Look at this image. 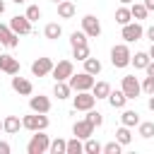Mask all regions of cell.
I'll return each instance as SVG.
<instances>
[{
	"label": "cell",
	"instance_id": "6da1fadb",
	"mask_svg": "<svg viewBox=\"0 0 154 154\" xmlns=\"http://www.w3.org/2000/svg\"><path fill=\"white\" fill-rule=\"evenodd\" d=\"M130 60H132V53H130L128 43H116V46L111 48V63H113V67L123 70V67L130 65Z\"/></svg>",
	"mask_w": 154,
	"mask_h": 154
},
{
	"label": "cell",
	"instance_id": "7a4b0ae2",
	"mask_svg": "<svg viewBox=\"0 0 154 154\" xmlns=\"http://www.w3.org/2000/svg\"><path fill=\"white\" fill-rule=\"evenodd\" d=\"M48 147H51V137L46 135V130H36V132L31 135L29 144H26V152H29V154H46Z\"/></svg>",
	"mask_w": 154,
	"mask_h": 154
},
{
	"label": "cell",
	"instance_id": "3957f363",
	"mask_svg": "<svg viewBox=\"0 0 154 154\" xmlns=\"http://www.w3.org/2000/svg\"><path fill=\"white\" fill-rule=\"evenodd\" d=\"M70 87H72V91H91V87H94V75H89V72H77V75H72L70 79Z\"/></svg>",
	"mask_w": 154,
	"mask_h": 154
},
{
	"label": "cell",
	"instance_id": "277c9868",
	"mask_svg": "<svg viewBox=\"0 0 154 154\" xmlns=\"http://www.w3.org/2000/svg\"><path fill=\"white\" fill-rule=\"evenodd\" d=\"M48 123H51V120H48L46 113H34V111H31V116H24V118H22V128H26V130H31V132L46 130Z\"/></svg>",
	"mask_w": 154,
	"mask_h": 154
},
{
	"label": "cell",
	"instance_id": "5b68a950",
	"mask_svg": "<svg viewBox=\"0 0 154 154\" xmlns=\"http://www.w3.org/2000/svg\"><path fill=\"white\" fill-rule=\"evenodd\" d=\"M53 79L55 82H67L72 75H75V67H72V60H58L53 65Z\"/></svg>",
	"mask_w": 154,
	"mask_h": 154
},
{
	"label": "cell",
	"instance_id": "8992f818",
	"mask_svg": "<svg viewBox=\"0 0 154 154\" xmlns=\"http://www.w3.org/2000/svg\"><path fill=\"white\" fill-rule=\"evenodd\" d=\"M120 89L125 91L128 101H130V99H137V96L142 94V84H140V79H137L135 75H125L123 82H120Z\"/></svg>",
	"mask_w": 154,
	"mask_h": 154
},
{
	"label": "cell",
	"instance_id": "52a82bcc",
	"mask_svg": "<svg viewBox=\"0 0 154 154\" xmlns=\"http://www.w3.org/2000/svg\"><path fill=\"white\" fill-rule=\"evenodd\" d=\"M94 103H96V96L91 91H77V96H72L75 111H89V108H94Z\"/></svg>",
	"mask_w": 154,
	"mask_h": 154
},
{
	"label": "cell",
	"instance_id": "ba28073f",
	"mask_svg": "<svg viewBox=\"0 0 154 154\" xmlns=\"http://www.w3.org/2000/svg\"><path fill=\"white\" fill-rule=\"evenodd\" d=\"M10 29L19 36H26V34H31V22L26 19V14H14L10 19Z\"/></svg>",
	"mask_w": 154,
	"mask_h": 154
},
{
	"label": "cell",
	"instance_id": "9c48e42d",
	"mask_svg": "<svg viewBox=\"0 0 154 154\" xmlns=\"http://www.w3.org/2000/svg\"><path fill=\"white\" fill-rule=\"evenodd\" d=\"M82 31L89 36V38H96L101 34V22L94 17V14H84L82 17Z\"/></svg>",
	"mask_w": 154,
	"mask_h": 154
},
{
	"label": "cell",
	"instance_id": "30bf717a",
	"mask_svg": "<svg viewBox=\"0 0 154 154\" xmlns=\"http://www.w3.org/2000/svg\"><path fill=\"white\" fill-rule=\"evenodd\" d=\"M142 36H144V29H142L140 22H130V24L123 26V38H125V43H135V41H140Z\"/></svg>",
	"mask_w": 154,
	"mask_h": 154
},
{
	"label": "cell",
	"instance_id": "8fae6325",
	"mask_svg": "<svg viewBox=\"0 0 154 154\" xmlns=\"http://www.w3.org/2000/svg\"><path fill=\"white\" fill-rule=\"evenodd\" d=\"M53 72V60L51 58H36L34 63H31V75L34 77H46V75H51Z\"/></svg>",
	"mask_w": 154,
	"mask_h": 154
},
{
	"label": "cell",
	"instance_id": "7c38bea8",
	"mask_svg": "<svg viewBox=\"0 0 154 154\" xmlns=\"http://www.w3.org/2000/svg\"><path fill=\"white\" fill-rule=\"evenodd\" d=\"M0 43L5 48H17L19 46V34L10 29V24H0Z\"/></svg>",
	"mask_w": 154,
	"mask_h": 154
},
{
	"label": "cell",
	"instance_id": "4fadbf2b",
	"mask_svg": "<svg viewBox=\"0 0 154 154\" xmlns=\"http://www.w3.org/2000/svg\"><path fill=\"white\" fill-rule=\"evenodd\" d=\"M0 70L5 75H19V60L10 53H0Z\"/></svg>",
	"mask_w": 154,
	"mask_h": 154
},
{
	"label": "cell",
	"instance_id": "5bb4252c",
	"mask_svg": "<svg viewBox=\"0 0 154 154\" xmlns=\"http://www.w3.org/2000/svg\"><path fill=\"white\" fill-rule=\"evenodd\" d=\"M72 135L75 137H79V140H87V137H94V125L84 118V120H77L75 125H72Z\"/></svg>",
	"mask_w": 154,
	"mask_h": 154
},
{
	"label": "cell",
	"instance_id": "9a60e30c",
	"mask_svg": "<svg viewBox=\"0 0 154 154\" xmlns=\"http://www.w3.org/2000/svg\"><path fill=\"white\" fill-rule=\"evenodd\" d=\"M29 108H31L34 113H48V111H51V99L43 96V94L31 96V99H29Z\"/></svg>",
	"mask_w": 154,
	"mask_h": 154
},
{
	"label": "cell",
	"instance_id": "2e32d148",
	"mask_svg": "<svg viewBox=\"0 0 154 154\" xmlns=\"http://www.w3.org/2000/svg\"><path fill=\"white\" fill-rule=\"evenodd\" d=\"M12 89H14L17 94H22V96H31V91H34V84H31L29 79H24V77H17V75H12Z\"/></svg>",
	"mask_w": 154,
	"mask_h": 154
},
{
	"label": "cell",
	"instance_id": "e0dca14e",
	"mask_svg": "<svg viewBox=\"0 0 154 154\" xmlns=\"http://www.w3.org/2000/svg\"><path fill=\"white\" fill-rule=\"evenodd\" d=\"M108 103H111V108H125V103H128V96H125V91L123 89H111V94H108Z\"/></svg>",
	"mask_w": 154,
	"mask_h": 154
},
{
	"label": "cell",
	"instance_id": "ac0fdd59",
	"mask_svg": "<svg viewBox=\"0 0 154 154\" xmlns=\"http://www.w3.org/2000/svg\"><path fill=\"white\" fill-rule=\"evenodd\" d=\"M19 128H22L19 116H7V118L2 120V132H7V135H17Z\"/></svg>",
	"mask_w": 154,
	"mask_h": 154
},
{
	"label": "cell",
	"instance_id": "d6986e66",
	"mask_svg": "<svg viewBox=\"0 0 154 154\" xmlns=\"http://www.w3.org/2000/svg\"><path fill=\"white\" fill-rule=\"evenodd\" d=\"M120 123L128 125V128H135V125H140V113L132 111V108H123V113H120Z\"/></svg>",
	"mask_w": 154,
	"mask_h": 154
},
{
	"label": "cell",
	"instance_id": "ffe728a7",
	"mask_svg": "<svg viewBox=\"0 0 154 154\" xmlns=\"http://www.w3.org/2000/svg\"><path fill=\"white\" fill-rule=\"evenodd\" d=\"M149 51L144 53V51H137L135 55H132V60H130V65H135V70H147V65H149Z\"/></svg>",
	"mask_w": 154,
	"mask_h": 154
},
{
	"label": "cell",
	"instance_id": "44dd1931",
	"mask_svg": "<svg viewBox=\"0 0 154 154\" xmlns=\"http://www.w3.org/2000/svg\"><path fill=\"white\" fill-rule=\"evenodd\" d=\"M75 5L70 2V0H63V2H58V17L60 19H72L75 17Z\"/></svg>",
	"mask_w": 154,
	"mask_h": 154
},
{
	"label": "cell",
	"instance_id": "7402d4cb",
	"mask_svg": "<svg viewBox=\"0 0 154 154\" xmlns=\"http://www.w3.org/2000/svg\"><path fill=\"white\" fill-rule=\"evenodd\" d=\"M116 22H118L120 26H125V24H130V22H132V12H130V7H128V5H120V7L116 10Z\"/></svg>",
	"mask_w": 154,
	"mask_h": 154
},
{
	"label": "cell",
	"instance_id": "603a6c76",
	"mask_svg": "<svg viewBox=\"0 0 154 154\" xmlns=\"http://www.w3.org/2000/svg\"><path fill=\"white\" fill-rule=\"evenodd\" d=\"M43 36H46V38H51V41H55V38H60V36H63V26H60L58 22H51V24H46V26H43Z\"/></svg>",
	"mask_w": 154,
	"mask_h": 154
},
{
	"label": "cell",
	"instance_id": "cb8c5ba5",
	"mask_svg": "<svg viewBox=\"0 0 154 154\" xmlns=\"http://www.w3.org/2000/svg\"><path fill=\"white\" fill-rule=\"evenodd\" d=\"M91 94L96 96V101H99V99H108V94H111V84H108V82H94Z\"/></svg>",
	"mask_w": 154,
	"mask_h": 154
},
{
	"label": "cell",
	"instance_id": "d4e9b609",
	"mask_svg": "<svg viewBox=\"0 0 154 154\" xmlns=\"http://www.w3.org/2000/svg\"><path fill=\"white\" fill-rule=\"evenodd\" d=\"M70 94H72L70 82H55V87H53V96H58V99H67Z\"/></svg>",
	"mask_w": 154,
	"mask_h": 154
},
{
	"label": "cell",
	"instance_id": "484cf974",
	"mask_svg": "<svg viewBox=\"0 0 154 154\" xmlns=\"http://www.w3.org/2000/svg\"><path fill=\"white\" fill-rule=\"evenodd\" d=\"M130 12H132V19H147V14H149V10L144 7V2H132L130 5Z\"/></svg>",
	"mask_w": 154,
	"mask_h": 154
},
{
	"label": "cell",
	"instance_id": "4316f807",
	"mask_svg": "<svg viewBox=\"0 0 154 154\" xmlns=\"http://www.w3.org/2000/svg\"><path fill=\"white\" fill-rule=\"evenodd\" d=\"M84 72H89V75H94V77H96V75L101 72V60L89 55V58L84 60Z\"/></svg>",
	"mask_w": 154,
	"mask_h": 154
},
{
	"label": "cell",
	"instance_id": "83f0119b",
	"mask_svg": "<svg viewBox=\"0 0 154 154\" xmlns=\"http://www.w3.org/2000/svg\"><path fill=\"white\" fill-rule=\"evenodd\" d=\"M116 140H118L123 147L130 144V142H132V132H130V128H128V125H120V128L116 130Z\"/></svg>",
	"mask_w": 154,
	"mask_h": 154
},
{
	"label": "cell",
	"instance_id": "f1b7e54d",
	"mask_svg": "<svg viewBox=\"0 0 154 154\" xmlns=\"http://www.w3.org/2000/svg\"><path fill=\"white\" fill-rule=\"evenodd\" d=\"M48 152H51V154H65V152H67V140H63V137H55V140H51V147H48Z\"/></svg>",
	"mask_w": 154,
	"mask_h": 154
},
{
	"label": "cell",
	"instance_id": "f546056e",
	"mask_svg": "<svg viewBox=\"0 0 154 154\" xmlns=\"http://www.w3.org/2000/svg\"><path fill=\"white\" fill-rule=\"evenodd\" d=\"M137 135H140V137H144V140L154 137V120H147V123H142V120H140V125H137Z\"/></svg>",
	"mask_w": 154,
	"mask_h": 154
},
{
	"label": "cell",
	"instance_id": "4dcf8cb0",
	"mask_svg": "<svg viewBox=\"0 0 154 154\" xmlns=\"http://www.w3.org/2000/svg\"><path fill=\"white\" fill-rule=\"evenodd\" d=\"M84 152H87V154H101V152H103V144H99L94 137H87V140H84Z\"/></svg>",
	"mask_w": 154,
	"mask_h": 154
},
{
	"label": "cell",
	"instance_id": "1f68e13d",
	"mask_svg": "<svg viewBox=\"0 0 154 154\" xmlns=\"http://www.w3.org/2000/svg\"><path fill=\"white\" fill-rule=\"evenodd\" d=\"M82 152H84V144H82L79 137L67 140V152H65V154H82Z\"/></svg>",
	"mask_w": 154,
	"mask_h": 154
},
{
	"label": "cell",
	"instance_id": "d6a6232c",
	"mask_svg": "<svg viewBox=\"0 0 154 154\" xmlns=\"http://www.w3.org/2000/svg\"><path fill=\"white\" fill-rule=\"evenodd\" d=\"M72 58H77V60H87L89 58V43H84V46H72Z\"/></svg>",
	"mask_w": 154,
	"mask_h": 154
},
{
	"label": "cell",
	"instance_id": "836d02e7",
	"mask_svg": "<svg viewBox=\"0 0 154 154\" xmlns=\"http://www.w3.org/2000/svg\"><path fill=\"white\" fill-rule=\"evenodd\" d=\"M87 38H89V36H87L84 31H72V34H70V46H84Z\"/></svg>",
	"mask_w": 154,
	"mask_h": 154
},
{
	"label": "cell",
	"instance_id": "e575fe53",
	"mask_svg": "<svg viewBox=\"0 0 154 154\" xmlns=\"http://www.w3.org/2000/svg\"><path fill=\"white\" fill-rule=\"evenodd\" d=\"M87 120L94 125V128H99V125H103V116L99 113V111H94V108H89L87 111Z\"/></svg>",
	"mask_w": 154,
	"mask_h": 154
},
{
	"label": "cell",
	"instance_id": "d590c367",
	"mask_svg": "<svg viewBox=\"0 0 154 154\" xmlns=\"http://www.w3.org/2000/svg\"><path fill=\"white\" fill-rule=\"evenodd\" d=\"M123 152V144L118 142V140H113V142H106L103 144V154H120Z\"/></svg>",
	"mask_w": 154,
	"mask_h": 154
},
{
	"label": "cell",
	"instance_id": "8d00e7d4",
	"mask_svg": "<svg viewBox=\"0 0 154 154\" xmlns=\"http://www.w3.org/2000/svg\"><path fill=\"white\" fill-rule=\"evenodd\" d=\"M26 19L29 22H38L41 19V7L38 5H29L26 7Z\"/></svg>",
	"mask_w": 154,
	"mask_h": 154
},
{
	"label": "cell",
	"instance_id": "74e56055",
	"mask_svg": "<svg viewBox=\"0 0 154 154\" xmlns=\"http://www.w3.org/2000/svg\"><path fill=\"white\" fill-rule=\"evenodd\" d=\"M142 91H144L147 96H152V94H154V77H152V75H147V77H144V82H142Z\"/></svg>",
	"mask_w": 154,
	"mask_h": 154
},
{
	"label": "cell",
	"instance_id": "f35d334b",
	"mask_svg": "<svg viewBox=\"0 0 154 154\" xmlns=\"http://www.w3.org/2000/svg\"><path fill=\"white\" fill-rule=\"evenodd\" d=\"M10 149H12V147H10L7 142H0V154H10Z\"/></svg>",
	"mask_w": 154,
	"mask_h": 154
},
{
	"label": "cell",
	"instance_id": "ab89813d",
	"mask_svg": "<svg viewBox=\"0 0 154 154\" xmlns=\"http://www.w3.org/2000/svg\"><path fill=\"white\" fill-rule=\"evenodd\" d=\"M144 36H147V38H149V41L154 43V24H152V26H149V29L144 31Z\"/></svg>",
	"mask_w": 154,
	"mask_h": 154
},
{
	"label": "cell",
	"instance_id": "60d3db41",
	"mask_svg": "<svg viewBox=\"0 0 154 154\" xmlns=\"http://www.w3.org/2000/svg\"><path fill=\"white\" fill-rule=\"evenodd\" d=\"M147 75L154 77V60H149V65H147Z\"/></svg>",
	"mask_w": 154,
	"mask_h": 154
},
{
	"label": "cell",
	"instance_id": "b9f144b4",
	"mask_svg": "<svg viewBox=\"0 0 154 154\" xmlns=\"http://www.w3.org/2000/svg\"><path fill=\"white\" fill-rule=\"evenodd\" d=\"M144 7H147L149 12H154V0H144Z\"/></svg>",
	"mask_w": 154,
	"mask_h": 154
},
{
	"label": "cell",
	"instance_id": "7bdbcfd3",
	"mask_svg": "<svg viewBox=\"0 0 154 154\" xmlns=\"http://www.w3.org/2000/svg\"><path fill=\"white\" fill-rule=\"evenodd\" d=\"M147 106H149V111H152V113H154V94H152V96H149V101H147Z\"/></svg>",
	"mask_w": 154,
	"mask_h": 154
},
{
	"label": "cell",
	"instance_id": "ee69618b",
	"mask_svg": "<svg viewBox=\"0 0 154 154\" xmlns=\"http://www.w3.org/2000/svg\"><path fill=\"white\" fill-rule=\"evenodd\" d=\"M118 2H120V5H132L135 0H118Z\"/></svg>",
	"mask_w": 154,
	"mask_h": 154
},
{
	"label": "cell",
	"instance_id": "f6af8a7d",
	"mask_svg": "<svg viewBox=\"0 0 154 154\" xmlns=\"http://www.w3.org/2000/svg\"><path fill=\"white\" fill-rule=\"evenodd\" d=\"M149 58L154 60V43H152V48H149Z\"/></svg>",
	"mask_w": 154,
	"mask_h": 154
},
{
	"label": "cell",
	"instance_id": "bcb514c9",
	"mask_svg": "<svg viewBox=\"0 0 154 154\" xmlns=\"http://www.w3.org/2000/svg\"><path fill=\"white\" fill-rule=\"evenodd\" d=\"M2 12H5V2L0 0V14H2Z\"/></svg>",
	"mask_w": 154,
	"mask_h": 154
},
{
	"label": "cell",
	"instance_id": "7dc6e473",
	"mask_svg": "<svg viewBox=\"0 0 154 154\" xmlns=\"http://www.w3.org/2000/svg\"><path fill=\"white\" fill-rule=\"evenodd\" d=\"M12 2H17V5H22V2H26V0H12Z\"/></svg>",
	"mask_w": 154,
	"mask_h": 154
},
{
	"label": "cell",
	"instance_id": "c3c4849f",
	"mask_svg": "<svg viewBox=\"0 0 154 154\" xmlns=\"http://www.w3.org/2000/svg\"><path fill=\"white\" fill-rule=\"evenodd\" d=\"M51 2H55V5H58V2H63V0H51Z\"/></svg>",
	"mask_w": 154,
	"mask_h": 154
},
{
	"label": "cell",
	"instance_id": "681fc988",
	"mask_svg": "<svg viewBox=\"0 0 154 154\" xmlns=\"http://www.w3.org/2000/svg\"><path fill=\"white\" fill-rule=\"evenodd\" d=\"M0 130H2V120H0Z\"/></svg>",
	"mask_w": 154,
	"mask_h": 154
},
{
	"label": "cell",
	"instance_id": "f907efd6",
	"mask_svg": "<svg viewBox=\"0 0 154 154\" xmlns=\"http://www.w3.org/2000/svg\"><path fill=\"white\" fill-rule=\"evenodd\" d=\"M0 46H2V43H0Z\"/></svg>",
	"mask_w": 154,
	"mask_h": 154
},
{
	"label": "cell",
	"instance_id": "816d5d0a",
	"mask_svg": "<svg viewBox=\"0 0 154 154\" xmlns=\"http://www.w3.org/2000/svg\"><path fill=\"white\" fill-rule=\"evenodd\" d=\"M0 72H2V70H0Z\"/></svg>",
	"mask_w": 154,
	"mask_h": 154
}]
</instances>
